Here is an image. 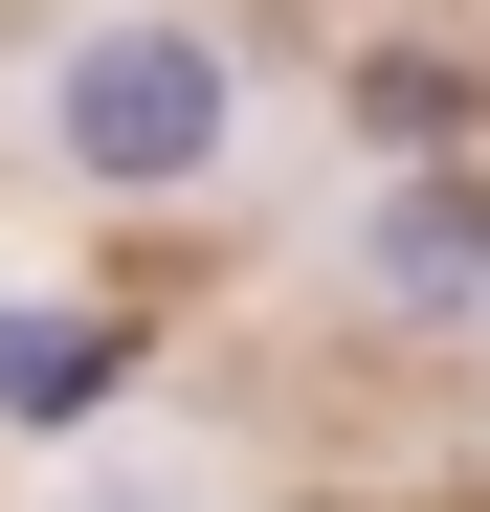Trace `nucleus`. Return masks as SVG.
I'll return each instance as SVG.
<instances>
[{"mask_svg": "<svg viewBox=\"0 0 490 512\" xmlns=\"http://www.w3.org/2000/svg\"><path fill=\"white\" fill-rule=\"evenodd\" d=\"M67 156H90V179H201L223 156V45H179V23L90 45L67 67Z\"/></svg>", "mask_w": 490, "mask_h": 512, "instance_id": "f257e3e1", "label": "nucleus"}]
</instances>
